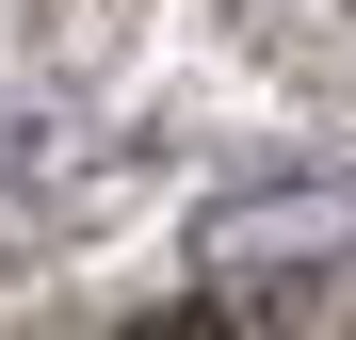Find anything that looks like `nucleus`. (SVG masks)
<instances>
[{
    "label": "nucleus",
    "instance_id": "nucleus-1",
    "mask_svg": "<svg viewBox=\"0 0 356 340\" xmlns=\"http://www.w3.org/2000/svg\"><path fill=\"white\" fill-rule=\"evenodd\" d=\"M259 243H308V259H324V243H356V179H275V195H243V211H227L195 259H211V275H243Z\"/></svg>",
    "mask_w": 356,
    "mask_h": 340
}]
</instances>
